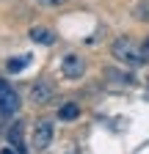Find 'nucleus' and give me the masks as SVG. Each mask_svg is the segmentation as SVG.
<instances>
[{
    "label": "nucleus",
    "instance_id": "13",
    "mask_svg": "<svg viewBox=\"0 0 149 154\" xmlns=\"http://www.w3.org/2000/svg\"><path fill=\"white\" fill-rule=\"evenodd\" d=\"M0 154H14V151H11V149H3V151H0Z\"/></svg>",
    "mask_w": 149,
    "mask_h": 154
},
{
    "label": "nucleus",
    "instance_id": "1",
    "mask_svg": "<svg viewBox=\"0 0 149 154\" xmlns=\"http://www.w3.org/2000/svg\"><path fill=\"white\" fill-rule=\"evenodd\" d=\"M110 52H113V58H116L119 63H124V66L138 69V66L144 63V52H141L133 42H130L127 36H119L116 42H113V50H110Z\"/></svg>",
    "mask_w": 149,
    "mask_h": 154
},
{
    "label": "nucleus",
    "instance_id": "7",
    "mask_svg": "<svg viewBox=\"0 0 149 154\" xmlns=\"http://www.w3.org/2000/svg\"><path fill=\"white\" fill-rule=\"evenodd\" d=\"M28 63H30V55H20V58H11V61L6 63V69H8L11 74H14V72H22V69H25Z\"/></svg>",
    "mask_w": 149,
    "mask_h": 154
},
{
    "label": "nucleus",
    "instance_id": "4",
    "mask_svg": "<svg viewBox=\"0 0 149 154\" xmlns=\"http://www.w3.org/2000/svg\"><path fill=\"white\" fill-rule=\"evenodd\" d=\"M50 140H52V124L50 121H39L36 129H33V149L36 151H44L50 146Z\"/></svg>",
    "mask_w": 149,
    "mask_h": 154
},
{
    "label": "nucleus",
    "instance_id": "10",
    "mask_svg": "<svg viewBox=\"0 0 149 154\" xmlns=\"http://www.w3.org/2000/svg\"><path fill=\"white\" fill-rule=\"evenodd\" d=\"M135 17L144 19V22H149V0H141V3L135 6Z\"/></svg>",
    "mask_w": 149,
    "mask_h": 154
},
{
    "label": "nucleus",
    "instance_id": "9",
    "mask_svg": "<svg viewBox=\"0 0 149 154\" xmlns=\"http://www.w3.org/2000/svg\"><path fill=\"white\" fill-rule=\"evenodd\" d=\"M8 140H11V143H14L17 149H20V146H22V127H20V124H17V127H11V129H8Z\"/></svg>",
    "mask_w": 149,
    "mask_h": 154
},
{
    "label": "nucleus",
    "instance_id": "6",
    "mask_svg": "<svg viewBox=\"0 0 149 154\" xmlns=\"http://www.w3.org/2000/svg\"><path fill=\"white\" fill-rule=\"evenodd\" d=\"M30 38H33L36 44H47V47L55 44V33L47 30V28H33V30H30Z\"/></svg>",
    "mask_w": 149,
    "mask_h": 154
},
{
    "label": "nucleus",
    "instance_id": "11",
    "mask_svg": "<svg viewBox=\"0 0 149 154\" xmlns=\"http://www.w3.org/2000/svg\"><path fill=\"white\" fill-rule=\"evenodd\" d=\"M36 3H42V6H61V3H66V0H36Z\"/></svg>",
    "mask_w": 149,
    "mask_h": 154
},
{
    "label": "nucleus",
    "instance_id": "3",
    "mask_svg": "<svg viewBox=\"0 0 149 154\" xmlns=\"http://www.w3.org/2000/svg\"><path fill=\"white\" fill-rule=\"evenodd\" d=\"M61 72H64V77H69V80H74V77H83V72H86V61H83L80 55L69 52V55H64V61H61Z\"/></svg>",
    "mask_w": 149,
    "mask_h": 154
},
{
    "label": "nucleus",
    "instance_id": "2",
    "mask_svg": "<svg viewBox=\"0 0 149 154\" xmlns=\"http://www.w3.org/2000/svg\"><path fill=\"white\" fill-rule=\"evenodd\" d=\"M17 110H20V96L6 80H0V116H14Z\"/></svg>",
    "mask_w": 149,
    "mask_h": 154
},
{
    "label": "nucleus",
    "instance_id": "8",
    "mask_svg": "<svg viewBox=\"0 0 149 154\" xmlns=\"http://www.w3.org/2000/svg\"><path fill=\"white\" fill-rule=\"evenodd\" d=\"M58 116H61V121H72V119H78V116H80V107L74 105V102H66Z\"/></svg>",
    "mask_w": 149,
    "mask_h": 154
},
{
    "label": "nucleus",
    "instance_id": "12",
    "mask_svg": "<svg viewBox=\"0 0 149 154\" xmlns=\"http://www.w3.org/2000/svg\"><path fill=\"white\" fill-rule=\"evenodd\" d=\"M141 52H144V61H149V38L144 42V47H141Z\"/></svg>",
    "mask_w": 149,
    "mask_h": 154
},
{
    "label": "nucleus",
    "instance_id": "5",
    "mask_svg": "<svg viewBox=\"0 0 149 154\" xmlns=\"http://www.w3.org/2000/svg\"><path fill=\"white\" fill-rule=\"evenodd\" d=\"M30 99H33L36 105L50 102V99H52V85H50V83H36V85L30 88Z\"/></svg>",
    "mask_w": 149,
    "mask_h": 154
}]
</instances>
